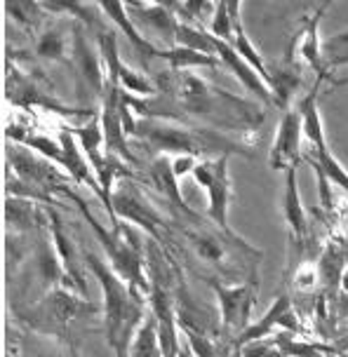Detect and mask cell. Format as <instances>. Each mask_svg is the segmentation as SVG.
<instances>
[{"instance_id":"6da1fadb","label":"cell","mask_w":348,"mask_h":357,"mask_svg":"<svg viewBox=\"0 0 348 357\" xmlns=\"http://www.w3.org/2000/svg\"><path fill=\"white\" fill-rule=\"evenodd\" d=\"M153 82L158 87L153 97L137 99L125 94V101L139 118H162L207 127L250 149H255L262 139L266 111L259 101L214 85L191 68H167L158 73Z\"/></svg>"},{"instance_id":"7a4b0ae2","label":"cell","mask_w":348,"mask_h":357,"mask_svg":"<svg viewBox=\"0 0 348 357\" xmlns=\"http://www.w3.org/2000/svg\"><path fill=\"white\" fill-rule=\"evenodd\" d=\"M135 142L146 149L151 155H191L198 160L205 158H221L243 153L252 155V149L236 139L226 137L221 132L207 130V127H195L176 120H162V118H135V127L130 134Z\"/></svg>"},{"instance_id":"3957f363","label":"cell","mask_w":348,"mask_h":357,"mask_svg":"<svg viewBox=\"0 0 348 357\" xmlns=\"http://www.w3.org/2000/svg\"><path fill=\"white\" fill-rule=\"evenodd\" d=\"M83 259L87 271L97 278L101 287V296H104L101 305H104L106 341H109L116 357H130V346L135 341L137 329L142 327V322L146 320L151 310L146 308V296L139 289H135L130 282H125L111 268V264H106L104 259L90 250H85V247Z\"/></svg>"},{"instance_id":"277c9868","label":"cell","mask_w":348,"mask_h":357,"mask_svg":"<svg viewBox=\"0 0 348 357\" xmlns=\"http://www.w3.org/2000/svg\"><path fill=\"white\" fill-rule=\"evenodd\" d=\"M15 320L38 334H47L78 350V324L97 322L104 317V305L85 296H75L68 287H54L40 301L12 310Z\"/></svg>"},{"instance_id":"5b68a950","label":"cell","mask_w":348,"mask_h":357,"mask_svg":"<svg viewBox=\"0 0 348 357\" xmlns=\"http://www.w3.org/2000/svg\"><path fill=\"white\" fill-rule=\"evenodd\" d=\"M64 197H68V200H73L75 205H78L80 214L85 216L92 233L97 235V240L104 245L106 254H109V264L113 271H116L125 282H130L135 289L142 291L144 296H149L151 280L146 271V247H144L142 235L123 221H120L116 228H111V233H109L97 219H94L92 212L87 209V202L75 193V188H68Z\"/></svg>"},{"instance_id":"8992f818","label":"cell","mask_w":348,"mask_h":357,"mask_svg":"<svg viewBox=\"0 0 348 357\" xmlns=\"http://www.w3.org/2000/svg\"><path fill=\"white\" fill-rule=\"evenodd\" d=\"M320 85H322V80L315 78V85L311 87V92L299 99V108L303 113V137L311 144V151H308L306 160L313 165L315 174H322L332 186L344 188L348 193V169H344V165L334 158V153L330 151V144H327L325 130H322V118H320V108H318Z\"/></svg>"},{"instance_id":"52a82bcc","label":"cell","mask_w":348,"mask_h":357,"mask_svg":"<svg viewBox=\"0 0 348 357\" xmlns=\"http://www.w3.org/2000/svg\"><path fill=\"white\" fill-rule=\"evenodd\" d=\"M210 287L219 298L221 336L224 339H238L250 327L252 308H255L259 294V273H255V275L240 284L210 282Z\"/></svg>"},{"instance_id":"ba28073f","label":"cell","mask_w":348,"mask_h":357,"mask_svg":"<svg viewBox=\"0 0 348 357\" xmlns=\"http://www.w3.org/2000/svg\"><path fill=\"white\" fill-rule=\"evenodd\" d=\"M229 158L231 155H221V158H205L198 160L193 167V178L198 186L207 190L210 197V207H207V219L214 226L231 231L229 226V209L233 202V186H231V176H229Z\"/></svg>"},{"instance_id":"9c48e42d","label":"cell","mask_w":348,"mask_h":357,"mask_svg":"<svg viewBox=\"0 0 348 357\" xmlns=\"http://www.w3.org/2000/svg\"><path fill=\"white\" fill-rule=\"evenodd\" d=\"M210 33L229 43L231 47L236 50V52L243 56L259 75H262V80L266 85L271 87V68L266 66L264 56L259 54V50L250 43L248 33H245V26H243V22H240V5L238 3L217 5L214 17L210 22Z\"/></svg>"},{"instance_id":"30bf717a","label":"cell","mask_w":348,"mask_h":357,"mask_svg":"<svg viewBox=\"0 0 348 357\" xmlns=\"http://www.w3.org/2000/svg\"><path fill=\"white\" fill-rule=\"evenodd\" d=\"M5 336H8V357H83L80 350H73L64 341L38 334L19 322H8Z\"/></svg>"},{"instance_id":"8fae6325","label":"cell","mask_w":348,"mask_h":357,"mask_svg":"<svg viewBox=\"0 0 348 357\" xmlns=\"http://www.w3.org/2000/svg\"><path fill=\"white\" fill-rule=\"evenodd\" d=\"M301 139H303V113L299 104L282 113L278 123V134L273 149H271L268 162L273 169H287L296 167L301 160Z\"/></svg>"},{"instance_id":"7c38bea8","label":"cell","mask_w":348,"mask_h":357,"mask_svg":"<svg viewBox=\"0 0 348 357\" xmlns=\"http://www.w3.org/2000/svg\"><path fill=\"white\" fill-rule=\"evenodd\" d=\"M47 209V219H50V233H52V240H54V247H56V254H59L61 264H64L68 278L75 287L80 296H87V278H85V259H83V245H78L71 233H68L64 219L61 214L56 212L54 207H45Z\"/></svg>"},{"instance_id":"4fadbf2b","label":"cell","mask_w":348,"mask_h":357,"mask_svg":"<svg viewBox=\"0 0 348 357\" xmlns=\"http://www.w3.org/2000/svg\"><path fill=\"white\" fill-rule=\"evenodd\" d=\"M282 216L289 228V240L296 242L294 247H303L311 240V226H308V216L303 209L299 186H296V167L285 169V190H282Z\"/></svg>"},{"instance_id":"5bb4252c","label":"cell","mask_w":348,"mask_h":357,"mask_svg":"<svg viewBox=\"0 0 348 357\" xmlns=\"http://www.w3.org/2000/svg\"><path fill=\"white\" fill-rule=\"evenodd\" d=\"M128 15L135 24H142L149 31L167 43V47H176V31H179V17L169 5L156 3H128Z\"/></svg>"},{"instance_id":"9a60e30c","label":"cell","mask_w":348,"mask_h":357,"mask_svg":"<svg viewBox=\"0 0 348 357\" xmlns=\"http://www.w3.org/2000/svg\"><path fill=\"white\" fill-rule=\"evenodd\" d=\"M275 327H289V329H299V322H296V315L292 310V301H289L287 296L280 294L275 296L273 305H271L268 310H266V315L262 317V322L255 324V327H248L243 331V334L238 336L236 346H248V343H255L259 339H264L266 334H271V331H275Z\"/></svg>"},{"instance_id":"2e32d148","label":"cell","mask_w":348,"mask_h":357,"mask_svg":"<svg viewBox=\"0 0 348 357\" xmlns=\"http://www.w3.org/2000/svg\"><path fill=\"white\" fill-rule=\"evenodd\" d=\"M101 12L106 15V19H111V22L116 24L125 36H128V40L132 43V47H135V52L139 56H144V59H162V47H158V45H153L151 38H144L142 31H137L135 22L130 19L125 5L104 3L101 5Z\"/></svg>"},{"instance_id":"e0dca14e","label":"cell","mask_w":348,"mask_h":357,"mask_svg":"<svg viewBox=\"0 0 348 357\" xmlns=\"http://www.w3.org/2000/svg\"><path fill=\"white\" fill-rule=\"evenodd\" d=\"M130 357H165L160 346V331H158L156 315L149 310L146 320L137 329L135 341L130 346Z\"/></svg>"},{"instance_id":"ac0fdd59","label":"cell","mask_w":348,"mask_h":357,"mask_svg":"<svg viewBox=\"0 0 348 357\" xmlns=\"http://www.w3.org/2000/svg\"><path fill=\"white\" fill-rule=\"evenodd\" d=\"M322 54H325V63L330 71L339 66H348V29L339 31L337 36L322 43Z\"/></svg>"}]
</instances>
